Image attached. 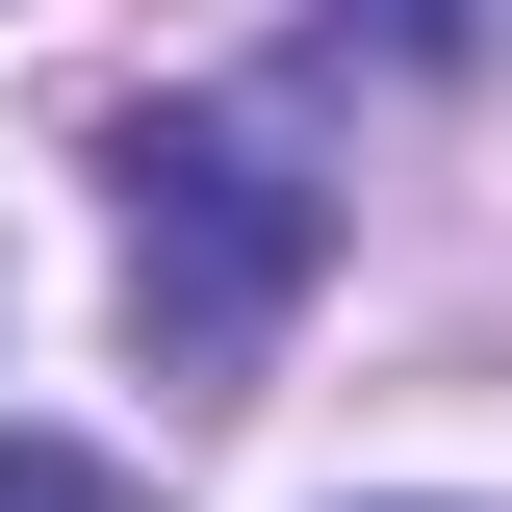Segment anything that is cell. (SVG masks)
Instances as JSON below:
<instances>
[{"instance_id": "1", "label": "cell", "mask_w": 512, "mask_h": 512, "mask_svg": "<svg viewBox=\"0 0 512 512\" xmlns=\"http://www.w3.org/2000/svg\"><path fill=\"white\" fill-rule=\"evenodd\" d=\"M128 333L180 384H231L256 333L308 308V256H333V180H308V128L282 103H128Z\"/></svg>"}, {"instance_id": "2", "label": "cell", "mask_w": 512, "mask_h": 512, "mask_svg": "<svg viewBox=\"0 0 512 512\" xmlns=\"http://www.w3.org/2000/svg\"><path fill=\"white\" fill-rule=\"evenodd\" d=\"M0 512H154L128 461H77V436H0Z\"/></svg>"}]
</instances>
